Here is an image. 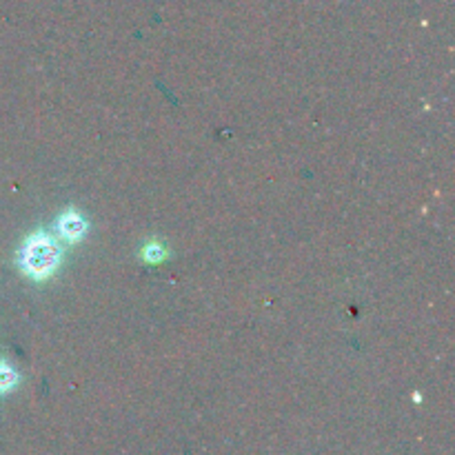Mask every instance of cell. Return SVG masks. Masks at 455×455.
<instances>
[{"label": "cell", "instance_id": "cell-3", "mask_svg": "<svg viewBox=\"0 0 455 455\" xmlns=\"http://www.w3.org/2000/svg\"><path fill=\"white\" fill-rule=\"evenodd\" d=\"M16 382H18L16 371H13L9 364L0 363V394H3V391L13 389V387H16Z\"/></svg>", "mask_w": 455, "mask_h": 455}, {"label": "cell", "instance_id": "cell-2", "mask_svg": "<svg viewBox=\"0 0 455 455\" xmlns=\"http://www.w3.org/2000/svg\"><path fill=\"white\" fill-rule=\"evenodd\" d=\"M60 231L67 235V238H71V240L80 238V235H83V231H84L83 218H80L78 213L69 212V213H67V216L60 220Z\"/></svg>", "mask_w": 455, "mask_h": 455}, {"label": "cell", "instance_id": "cell-1", "mask_svg": "<svg viewBox=\"0 0 455 455\" xmlns=\"http://www.w3.org/2000/svg\"><path fill=\"white\" fill-rule=\"evenodd\" d=\"M58 265V253L52 240L43 234H36L27 240L20 251V267L34 278H43L53 271Z\"/></svg>", "mask_w": 455, "mask_h": 455}]
</instances>
